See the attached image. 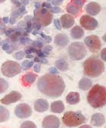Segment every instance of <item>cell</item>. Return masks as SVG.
<instances>
[{
  "mask_svg": "<svg viewBox=\"0 0 106 128\" xmlns=\"http://www.w3.org/2000/svg\"><path fill=\"white\" fill-rule=\"evenodd\" d=\"M34 64V61H30V60H25L22 62L20 68L21 69H23V70H28L29 69H30Z\"/></svg>",
  "mask_w": 106,
  "mask_h": 128,
  "instance_id": "obj_28",
  "label": "cell"
},
{
  "mask_svg": "<svg viewBox=\"0 0 106 128\" xmlns=\"http://www.w3.org/2000/svg\"><path fill=\"white\" fill-rule=\"evenodd\" d=\"M36 86L42 94L52 98L60 97L65 90V84L61 76L50 73L41 76Z\"/></svg>",
  "mask_w": 106,
  "mask_h": 128,
  "instance_id": "obj_1",
  "label": "cell"
},
{
  "mask_svg": "<svg viewBox=\"0 0 106 128\" xmlns=\"http://www.w3.org/2000/svg\"><path fill=\"white\" fill-rule=\"evenodd\" d=\"M2 21H3L5 24H7V23H8L9 18H8V17H6V18H2Z\"/></svg>",
  "mask_w": 106,
  "mask_h": 128,
  "instance_id": "obj_52",
  "label": "cell"
},
{
  "mask_svg": "<svg viewBox=\"0 0 106 128\" xmlns=\"http://www.w3.org/2000/svg\"><path fill=\"white\" fill-rule=\"evenodd\" d=\"M8 22H9L11 24H15V22H16V19L14 18H12V17H11V18H9Z\"/></svg>",
  "mask_w": 106,
  "mask_h": 128,
  "instance_id": "obj_50",
  "label": "cell"
},
{
  "mask_svg": "<svg viewBox=\"0 0 106 128\" xmlns=\"http://www.w3.org/2000/svg\"><path fill=\"white\" fill-rule=\"evenodd\" d=\"M34 14V20L38 22L42 27H47L52 22L53 15L50 10L47 8H40L39 9H36Z\"/></svg>",
  "mask_w": 106,
  "mask_h": 128,
  "instance_id": "obj_6",
  "label": "cell"
},
{
  "mask_svg": "<svg viewBox=\"0 0 106 128\" xmlns=\"http://www.w3.org/2000/svg\"><path fill=\"white\" fill-rule=\"evenodd\" d=\"M6 0H0V3H2V2H5Z\"/></svg>",
  "mask_w": 106,
  "mask_h": 128,
  "instance_id": "obj_55",
  "label": "cell"
},
{
  "mask_svg": "<svg viewBox=\"0 0 106 128\" xmlns=\"http://www.w3.org/2000/svg\"><path fill=\"white\" fill-rule=\"evenodd\" d=\"M104 69V62L96 56L90 57L84 62V74L92 78H96L102 75Z\"/></svg>",
  "mask_w": 106,
  "mask_h": 128,
  "instance_id": "obj_3",
  "label": "cell"
},
{
  "mask_svg": "<svg viewBox=\"0 0 106 128\" xmlns=\"http://www.w3.org/2000/svg\"><path fill=\"white\" fill-rule=\"evenodd\" d=\"M48 70H49V73L52 74H58L59 73V71L58 70V69L56 67H51V68H49Z\"/></svg>",
  "mask_w": 106,
  "mask_h": 128,
  "instance_id": "obj_44",
  "label": "cell"
},
{
  "mask_svg": "<svg viewBox=\"0 0 106 128\" xmlns=\"http://www.w3.org/2000/svg\"><path fill=\"white\" fill-rule=\"evenodd\" d=\"M42 39H39V40H35L31 42V45L33 47L39 49H42V48L44 46V41H42Z\"/></svg>",
  "mask_w": 106,
  "mask_h": 128,
  "instance_id": "obj_31",
  "label": "cell"
},
{
  "mask_svg": "<svg viewBox=\"0 0 106 128\" xmlns=\"http://www.w3.org/2000/svg\"><path fill=\"white\" fill-rule=\"evenodd\" d=\"M21 98H22L21 93L17 90H14L9 92L8 94H7L6 96H5L1 100H0V102H1L3 105L8 106L10 104L15 103L18 101L20 100Z\"/></svg>",
  "mask_w": 106,
  "mask_h": 128,
  "instance_id": "obj_12",
  "label": "cell"
},
{
  "mask_svg": "<svg viewBox=\"0 0 106 128\" xmlns=\"http://www.w3.org/2000/svg\"><path fill=\"white\" fill-rule=\"evenodd\" d=\"M60 125V119L56 115L46 116L42 122V128H59Z\"/></svg>",
  "mask_w": 106,
  "mask_h": 128,
  "instance_id": "obj_11",
  "label": "cell"
},
{
  "mask_svg": "<svg viewBox=\"0 0 106 128\" xmlns=\"http://www.w3.org/2000/svg\"><path fill=\"white\" fill-rule=\"evenodd\" d=\"M52 5L50 4V3H48V2H43V3H42V5H41V8H47V9H48V10H50L51 8H52Z\"/></svg>",
  "mask_w": 106,
  "mask_h": 128,
  "instance_id": "obj_45",
  "label": "cell"
},
{
  "mask_svg": "<svg viewBox=\"0 0 106 128\" xmlns=\"http://www.w3.org/2000/svg\"><path fill=\"white\" fill-rule=\"evenodd\" d=\"M105 122L104 114L101 113H96L91 117V124L95 126H102Z\"/></svg>",
  "mask_w": 106,
  "mask_h": 128,
  "instance_id": "obj_19",
  "label": "cell"
},
{
  "mask_svg": "<svg viewBox=\"0 0 106 128\" xmlns=\"http://www.w3.org/2000/svg\"><path fill=\"white\" fill-rule=\"evenodd\" d=\"M64 0H52V4L55 6H58L62 4Z\"/></svg>",
  "mask_w": 106,
  "mask_h": 128,
  "instance_id": "obj_43",
  "label": "cell"
},
{
  "mask_svg": "<svg viewBox=\"0 0 106 128\" xmlns=\"http://www.w3.org/2000/svg\"><path fill=\"white\" fill-rule=\"evenodd\" d=\"M80 8L79 7H77L76 6H75L73 3H69L67 7H66V11L69 13V14L70 15H77L80 12Z\"/></svg>",
  "mask_w": 106,
  "mask_h": 128,
  "instance_id": "obj_27",
  "label": "cell"
},
{
  "mask_svg": "<svg viewBox=\"0 0 106 128\" xmlns=\"http://www.w3.org/2000/svg\"><path fill=\"white\" fill-rule=\"evenodd\" d=\"M56 68L61 71H66L69 68V64L66 60L60 58L56 62Z\"/></svg>",
  "mask_w": 106,
  "mask_h": 128,
  "instance_id": "obj_25",
  "label": "cell"
},
{
  "mask_svg": "<svg viewBox=\"0 0 106 128\" xmlns=\"http://www.w3.org/2000/svg\"><path fill=\"white\" fill-rule=\"evenodd\" d=\"M88 103L94 108H102L106 103V89L104 86L96 84L90 89L86 96Z\"/></svg>",
  "mask_w": 106,
  "mask_h": 128,
  "instance_id": "obj_2",
  "label": "cell"
},
{
  "mask_svg": "<svg viewBox=\"0 0 106 128\" xmlns=\"http://www.w3.org/2000/svg\"><path fill=\"white\" fill-rule=\"evenodd\" d=\"M34 70L36 73H39L40 72V70H41V65L40 64H34Z\"/></svg>",
  "mask_w": 106,
  "mask_h": 128,
  "instance_id": "obj_46",
  "label": "cell"
},
{
  "mask_svg": "<svg viewBox=\"0 0 106 128\" xmlns=\"http://www.w3.org/2000/svg\"><path fill=\"white\" fill-rule=\"evenodd\" d=\"M49 108L48 102L45 98H38L34 102V109L37 112H46Z\"/></svg>",
  "mask_w": 106,
  "mask_h": 128,
  "instance_id": "obj_16",
  "label": "cell"
},
{
  "mask_svg": "<svg viewBox=\"0 0 106 128\" xmlns=\"http://www.w3.org/2000/svg\"><path fill=\"white\" fill-rule=\"evenodd\" d=\"M52 50V47L51 46H49V45L44 46L42 48V52H43L46 56L49 55V53H50V52H51Z\"/></svg>",
  "mask_w": 106,
  "mask_h": 128,
  "instance_id": "obj_37",
  "label": "cell"
},
{
  "mask_svg": "<svg viewBox=\"0 0 106 128\" xmlns=\"http://www.w3.org/2000/svg\"><path fill=\"white\" fill-rule=\"evenodd\" d=\"M105 48H103L102 50V52H101V58L102 59L103 62H105L106 61V57H105Z\"/></svg>",
  "mask_w": 106,
  "mask_h": 128,
  "instance_id": "obj_47",
  "label": "cell"
},
{
  "mask_svg": "<svg viewBox=\"0 0 106 128\" xmlns=\"http://www.w3.org/2000/svg\"><path fill=\"white\" fill-rule=\"evenodd\" d=\"M0 44H1V46L2 48V49L8 53V54H11L12 53L14 50H17L19 47H20V42H12L8 38L0 42Z\"/></svg>",
  "mask_w": 106,
  "mask_h": 128,
  "instance_id": "obj_13",
  "label": "cell"
},
{
  "mask_svg": "<svg viewBox=\"0 0 106 128\" xmlns=\"http://www.w3.org/2000/svg\"><path fill=\"white\" fill-rule=\"evenodd\" d=\"M31 42H32L31 39H30L28 36H21L19 39V42L20 45H26V44H29Z\"/></svg>",
  "mask_w": 106,
  "mask_h": 128,
  "instance_id": "obj_32",
  "label": "cell"
},
{
  "mask_svg": "<svg viewBox=\"0 0 106 128\" xmlns=\"http://www.w3.org/2000/svg\"><path fill=\"white\" fill-rule=\"evenodd\" d=\"M86 2V0H72L71 3L74 4L75 6H76L77 7H79L81 9L84 7V5L85 4Z\"/></svg>",
  "mask_w": 106,
  "mask_h": 128,
  "instance_id": "obj_33",
  "label": "cell"
},
{
  "mask_svg": "<svg viewBox=\"0 0 106 128\" xmlns=\"http://www.w3.org/2000/svg\"><path fill=\"white\" fill-rule=\"evenodd\" d=\"M54 24H55V27L57 30H61L62 29V26H61V23H60V20L59 19H55L54 20Z\"/></svg>",
  "mask_w": 106,
  "mask_h": 128,
  "instance_id": "obj_40",
  "label": "cell"
},
{
  "mask_svg": "<svg viewBox=\"0 0 106 128\" xmlns=\"http://www.w3.org/2000/svg\"><path fill=\"white\" fill-rule=\"evenodd\" d=\"M86 121V117L80 112L69 111L64 114L62 117L63 124L68 127L78 126L85 124Z\"/></svg>",
  "mask_w": 106,
  "mask_h": 128,
  "instance_id": "obj_4",
  "label": "cell"
},
{
  "mask_svg": "<svg viewBox=\"0 0 106 128\" xmlns=\"http://www.w3.org/2000/svg\"><path fill=\"white\" fill-rule=\"evenodd\" d=\"M79 128H93L91 125L89 124H85V125H81Z\"/></svg>",
  "mask_w": 106,
  "mask_h": 128,
  "instance_id": "obj_51",
  "label": "cell"
},
{
  "mask_svg": "<svg viewBox=\"0 0 106 128\" xmlns=\"http://www.w3.org/2000/svg\"><path fill=\"white\" fill-rule=\"evenodd\" d=\"M84 44L91 52H98L102 48L100 38L96 35H90L84 39Z\"/></svg>",
  "mask_w": 106,
  "mask_h": 128,
  "instance_id": "obj_8",
  "label": "cell"
},
{
  "mask_svg": "<svg viewBox=\"0 0 106 128\" xmlns=\"http://www.w3.org/2000/svg\"><path fill=\"white\" fill-rule=\"evenodd\" d=\"M20 3L21 4V6H26L28 3H29V0H20Z\"/></svg>",
  "mask_w": 106,
  "mask_h": 128,
  "instance_id": "obj_49",
  "label": "cell"
},
{
  "mask_svg": "<svg viewBox=\"0 0 106 128\" xmlns=\"http://www.w3.org/2000/svg\"><path fill=\"white\" fill-rule=\"evenodd\" d=\"M10 118V112L7 108L5 106H0V122H6L8 121Z\"/></svg>",
  "mask_w": 106,
  "mask_h": 128,
  "instance_id": "obj_24",
  "label": "cell"
},
{
  "mask_svg": "<svg viewBox=\"0 0 106 128\" xmlns=\"http://www.w3.org/2000/svg\"><path fill=\"white\" fill-rule=\"evenodd\" d=\"M1 40H1V37H0V42H1Z\"/></svg>",
  "mask_w": 106,
  "mask_h": 128,
  "instance_id": "obj_57",
  "label": "cell"
},
{
  "mask_svg": "<svg viewBox=\"0 0 106 128\" xmlns=\"http://www.w3.org/2000/svg\"><path fill=\"white\" fill-rule=\"evenodd\" d=\"M70 36L74 40H80L84 37V30L80 26H74L70 31Z\"/></svg>",
  "mask_w": 106,
  "mask_h": 128,
  "instance_id": "obj_22",
  "label": "cell"
},
{
  "mask_svg": "<svg viewBox=\"0 0 106 128\" xmlns=\"http://www.w3.org/2000/svg\"><path fill=\"white\" fill-rule=\"evenodd\" d=\"M101 10H102L101 6L96 2H91L85 6V11L87 12L89 15H92V16L97 15L98 14H99Z\"/></svg>",
  "mask_w": 106,
  "mask_h": 128,
  "instance_id": "obj_15",
  "label": "cell"
},
{
  "mask_svg": "<svg viewBox=\"0 0 106 128\" xmlns=\"http://www.w3.org/2000/svg\"><path fill=\"white\" fill-rule=\"evenodd\" d=\"M26 56V58H34V56L33 55H31V54H28V55H25Z\"/></svg>",
  "mask_w": 106,
  "mask_h": 128,
  "instance_id": "obj_54",
  "label": "cell"
},
{
  "mask_svg": "<svg viewBox=\"0 0 106 128\" xmlns=\"http://www.w3.org/2000/svg\"><path fill=\"white\" fill-rule=\"evenodd\" d=\"M25 52L24 51H19V52H17L14 54V58H16L17 60H22L24 57H25Z\"/></svg>",
  "mask_w": 106,
  "mask_h": 128,
  "instance_id": "obj_34",
  "label": "cell"
},
{
  "mask_svg": "<svg viewBox=\"0 0 106 128\" xmlns=\"http://www.w3.org/2000/svg\"><path fill=\"white\" fill-rule=\"evenodd\" d=\"M80 24L81 28L87 30H94L97 28L98 23L97 20L89 14H84L80 19Z\"/></svg>",
  "mask_w": 106,
  "mask_h": 128,
  "instance_id": "obj_9",
  "label": "cell"
},
{
  "mask_svg": "<svg viewBox=\"0 0 106 128\" xmlns=\"http://www.w3.org/2000/svg\"><path fill=\"white\" fill-rule=\"evenodd\" d=\"M37 75L33 72H28L24 75L22 78V84L24 86H28L32 85L36 79Z\"/></svg>",
  "mask_w": 106,
  "mask_h": 128,
  "instance_id": "obj_18",
  "label": "cell"
},
{
  "mask_svg": "<svg viewBox=\"0 0 106 128\" xmlns=\"http://www.w3.org/2000/svg\"><path fill=\"white\" fill-rule=\"evenodd\" d=\"M50 110L53 113H56V114L62 113L64 111V105L63 103V102L61 100L53 102L51 104Z\"/></svg>",
  "mask_w": 106,
  "mask_h": 128,
  "instance_id": "obj_21",
  "label": "cell"
},
{
  "mask_svg": "<svg viewBox=\"0 0 106 128\" xmlns=\"http://www.w3.org/2000/svg\"><path fill=\"white\" fill-rule=\"evenodd\" d=\"M26 14V8H25V6H21L19 8H17L16 10H14L12 12V18L17 19V18H21L24 14Z\"/></svg>",
  "mask_w": 106,
  "mask_h": 128,
  "instance_id": "obj_26",
  "label": "cell"
},
{
  "mask_svg": "<svg viewBox=\"0 0 106 128\" xmlns=\"http://www.w3.org/2000/svg\"><path fill=\"white\" fill-rule=\"evenodd\" d=\"M20 128H37L36 125L31 120H26V121H24Z\"/></svg>",
  "mask_w": 106,
  "mask_h": 128,
  "instance_id": "obj_30",
  "label": "cell"
},
{
  "mask_svg": "<svg viewBox=\"0 0 106 128\" xmlns=\"http://www.w3.org/2000/svg\"><path fill=\"white\" fill-rule=\"evenodd\" d=\"M80 101V96L77 92H70L66 96V102L69 105H76Z\"/></svg>",
  "mask_w": 106,
  "mask_h": 128,
  "instance_id": "obj_20",
  "label": "cell"
},
{
  "mask_svg": "<svg viewBox=\"0 0 106 128\" xmlns=\"http://www.w3.org/2000/svg\"><path fill=\"white\" fill-rule=\"evenodd\" d=\"M68 55L72 60L80 61L84 58L87 54V50L84 42H74L68 46Z\"/></svg>",
  "mask_w": 106,
  "mask_h": 128,
  "instance_id": "obj_5",
  "label": "cell"
},
{
  "mask_svg": "<svg viewBox=\"0 0 106 128\" xmlns=\"http://www.w3.org/2000/svg\"><path fill=\"white\" fill-rule=\"evenodd\" d=\"M35 8H36V9L40 8H41V4H40V2H36V3H35Z\"/></svg>",
  "mask_w": 106,
  "mask_h": 128,
  "instance_id": "obj_53",
  "label": "cell"
},
{
  "mask_svg": "<svg viewBox=\"0 0 106 128\" xmlns=\"http://www.w3.org/2000/svg\"><path fill=\"white\" fill-rule=\"evenodd\" d=\"M24 52L25 54H26V55H28V54H32V53H33V52H32V51H31V49H30V46L26 47V48H25V50L24 51Z\"/></svg>",
  "mask_w": 106,
  "mask_h": 128,
  "instance_id": "obj_48",
  "label": "cell"
},
{
  "mask_svg": "<svg viewBox=\"0 0 106 128\" xmlns=\"http://www.w3.org/2000/svg\"><path fill=\"white\" fill-rule=\"evenodd\" d=\"M15 30H16V28H8V29H6V30L4 34H6L7 36H8L11 35L12 34L14 33Z\"/></svg>",
  "mask_w": 106,
  "mask_h": 128,
  "instance_id": "obj_42",
  "label": "cell"
},
{
  "mask_svg": "<svg viewBox=\"0 0 106 128\" xmlns=\"http://www.w3.org/2000/svg\"><path fill=\"white\" fill-rule=\"evenodd\" d=\"M1 71L5 76L11 78H14L21 72V68L20 64H18L17 62L9 60L5 62L2 64Z\"/></svg>",
  "mask_w": 106,
  "mask_h": 128,
  "instance_id": "obj_7",
  "label": "cell"
},
{
  "mask_svg": "<svg viewBox=\"0 0 106 128\" xmlns=\"http://www.w3.org/2000/svg\"><path fill=\"white\" fill-rule=\"evenodd\" d=\"M40 36L42 37V40H43L46 43H50V42H52V39L51 36H46V35H44L43 33H40Z\"/></svg>",
  "mask_w": 106,
  "mask_h": 128,
  "instance_id": "obj_38",
  "label": "cell"
},
{
  "mask_svg": "<svg viewBox=\"0 0 106 128\" xmlns=\"http://www.w3.org/2000/svg\"><path fill=\"white\" fill-rule=\"evenodd\" d=\"M8 83L3 78H0V94L5 92L8 89Z\"/></svg>",
  "mask_w": 106,
  "mask_h": 128,
  "instance_id": "obj_29",
  "label": "cell"
},
{
  "mask_svg": "<svg viewBox=\"0 0 106 128\" xmlns=\"http://www.w3.org/2000/svg\"><path fill=\"white\" fill-rule=\"evenodd\" d=\"M50 12H52V14H58V13H61L62 10L59 7L55 6V7H52V8L50 9Z\"/></svg>",
  "mask_w": 106,
  "mask_h": 128,
  "instance_id": "obj_39",
  "label": "cell"
},
{
  "mask_svg": "<svg viewBox=\"0 0 106 128\" xmlns=\"http://www.w3.org/2000/svg\"><path fill=\"white\" fill-rule=\"evenodd\" d=\"M60 23H61V26L64 29H69L71 28L74 24L75 23V20L73 16H71L69 14H63L61 18H60Z\"/></svg>",
  "mask_w": 106,
  "mask_h": 128,
  "instance_id": "obj_14",
  "label": "cell"
},
{
  "mask_svg": "<svg viewBox=\"0 0 106 128\" xmlns=\"http://www.w3.org/2000/svg\"><path fill=\"white\" fill-rule=\"evenodd\" d=\"M41 28H42L41 25L38 22L34 20V19H33V28L35 29V30H39L41 29Z\"/></svg>",
  "mask_w": 106,
  "mask_h": 128,
  "instance_id": "obj_41",
  "label": "cell"
},
{
  "mask_svg": "<svg viewBox=\"0 0 106 128\" xmlns=\"http://www.w3.org/2000/svg\"><path fill=\"white\" fill-rule=\"evenodd\" d=\"M14 114L18 118L25 119L28 118L32 114V108L26 103H20L14 108Z\"/></svg>",
  "mask_w": 106,
  "mask_h": 128,
  "instance_id": "obj_10",
  "label": "cell"
},
{
  "mask_svg": "<svg viewBox=\"0 0 106 128\" xmlns=\"http://www.w3.org/2000/svg\"><path fill=\"white\" fill-rule=\"evenodd\" d=\"M69 37L65 34H58L55 36L54 42L59 47H64L69 43Z\"/></svg>",
  "mask_w": 106,
  "mask_h": 128,
  "instance_id": "obj_17",
  "label": "cell"
},
{
  "mask_svg": "<svg viewBox=\"0 0 106 128\" xmlns=\"http://www.w3.org/2000/svg\"><path fill=\"white\" fill-rule=\"evenodd\" d=\"M6 29L7 28L6 26V24L2 21V18H0V35H3Z\"/></svg>",
  "mask_w": 106,
  "mask_h": 128,
  "instance_id": "obj_36",
  "label": "cell"
},
{
  "mask_svg": "<svg viewBox=\"0 0 106 128\" xmlns=\"http://www.w3.org/2000/svg\"><path fill=\"white\" fill-rule=\"evenodd\" d=\"M79 89L81 90H89L92 86V81L89 78H83L78 84Z\"/></svg>",
  "mask_w": 106,
  "mask_h": 128,
  "instance_id": "obj_23",
  "label": "cell"
},
{
  "mask_svg": "<svg viewBox=\"0 0 106 128\" xmlns=\"http://www.w3.org/2000/svg\"><path fill=\"white\" fill-rule=\"evenodd\" d=\"M52 1V0H47V2H51Z\"/></svg>",
  "mask_w": 106,
  "mask_h": 128,
  "instance_id": "obj_56",
  "label": "cell"
},
{
  "mask_svg": "<svg viewBox=\"0 0 106 128\" xmlns=\"http://www.w3.org/2000/svg\"><path fill=\"white\" fill-rule=\"evenodd\" d=\"M34 62H36V63H38V64H40V63H41V64H48V60H47V58H40V57H35V58H34Z\"/></svg>",
  "mask_w": 106,
  "mask_h": 128,
  "instance_id": "obj_35",
  "label": "cell"
}]
</instances>
